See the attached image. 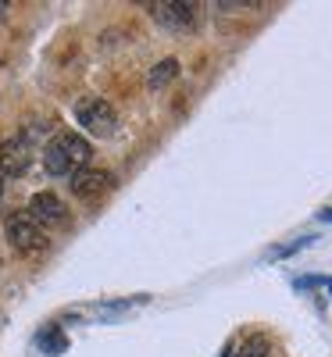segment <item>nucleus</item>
Instances as JSON below:
<instances>
[{"label":"nucleus","instance_id":"f257e3e1","mask_svg":"<svg viewBox=\"0 0 332 357\" xmlns=\"http://www.w3.org/2000/svg\"><path fill=\"white\" fill-rule=\"evenodd\" d=\"M89 158H93V146H89L86 136L79 132H57L47 146H43V168L47 175H75L89 165Z\"/></svg>","mask_w":332,"mask_h":357},{"label":"nucleus","instance_id":"f03ea898","mask_svg":"<svg viewBox=\"0 0 332 357\" xmlns=\"http://www.w3.org/2000/svg\"><path fill=\"white\" fill-rule=\"evenodd\" d=\"M4 236H8L11 250L18 254H40L47 247V232L29 218V211H11L4 218Z\"/></svg>","mask_w":332,"mask_h":357},{"label":"nucleus","instance_id":"7ed1b4c3","mask_svg":"<svg viewBox=\"0 0 332 357\" xmlns=\"http://www.w3.org/2000/svg\"><path fill=\"white\" fill-rule=\"evenodd\" d=\"M75 122H79L89 136L107 139V136H114V129H118V114H114V107H111L107 100H100V97H82V100L75 104Z\"/></svg>","mask_w":332,"mask_h":357},{"label":"nucleus","instance_id":"20e7f679","mask_svg":"<svg viewBox=\"0 0 332 357\" xmlns=\"http://www.w3.org/2000/svg\"><path fill=\"white\" fill-rule=\"evenodd\" d=\"M29 218H33L43 232L47 229H65L68 225V207H65V200L57 197V193H50V190H43V193H33V200H29Z\"/></svg>","mask_w":332,"mask_h":357},{"label":"nucleus","instance_id":"39448f33","mask_svg":"<svg viewBox=\"0 0 332 357\" xmlns=\"http://www.w3.org/2000/svg\"><path fill=\"white\" fill-rule=\"evenodd\" d=\"M33 146H36V132H25V136H15L0 146V175L4 178H18L29 172L33 165Z\"/></svg>","mask_w":332,"mask_h":357},{"label":"nucleus","instance_id":"423d86ee","mask_svg":"<svg viewBox=\"0 0 332 357\" xmlns=\"http://www.w3.org/2000/svg\"><path fill=\"white\" fill-rule=\"evenodd\" d=\"M68 190L82 200V204H100L111 190H114V175L111 172H100V168H82L72 175Z\"/></svg>","mask_w":332,"mask_h":357},{"label":"nucleus","instance_id":"0eeeda50","mask_svg":"<svg viewBox=\"0 0 332 357\" xmlns=\"http://www.w3.org/2000/svg\"><path fill=\"white\" fill-rule=\"evenodd\" d=\"M146 11L158 25L175 29V33L197 25V4H186V0H161V4H146Z\"/></svg>","mask_w":332,"mask_h":357},{"label":"nucleus","instance_id":"6e6552de","mask_svg":"<svg viewBox=\"0 0 332 357\" xmlns=\"http://www.w3.org/2000/svg\"><path fill=\"white\" fill-rule=\"evenodd\" d=\"M175 75H179V61H175V57H165V61H158L154 68H150L146 86H150V89H161V86H168Z\"/></svg>","mask_w":332,"mask_h":357},{"label":"nucleus","instance_id":"1a4fd4ad","mask_svg":"<svg viewBox=\"0 0 332 357\" xmlns=\"http://www.w3.org/2000/svg\"><path fill=\"white\" fill-rule=\"evenodd\" d=\"M268 354H271V340L264 333H250L236 350V357H268Z\"/></svg>","mask_w":332,"mask_h":357},{"label":"nucleus","instance_id":"9d476101","mask_svg":"<svg viewBox=\"0 0 332 357\" xmlns=\"http://www.w3.org/2000/svg\"><path fill=\"white\" fill-rule=\"evenodd\" d=\"M40 347H47V350H54V354H61V350H65V336L57 333V329H47V333H40Z\"/></svg>","mask_w":332,"mask_h":357},{"label":"nucleus","instance_id":"9b49d317","mask_svg":"<svg viewBox=\"0 0 332 357\" xmlns=\"http://www.w3.org/2000/svg\"><path fill=\"white\" fill-rule=\"evenodd\" d=\"M8 8H11V4H8V0H0V22H4V15H8Z\"/></svg>","mask_w":332,"mask_h":357},{"label":"nucleus","instance_id":"f8f14e48","mask_svg":"<svg viewBox=\"0 0 332 357\" xmlns=\"http://www.w3.org/2000/svg\"><path fill=\"white\" fill-rule=\"evenodd\" d=\"M0 197H4V175H0Z\"/></svg>","mask_w":332,"mask_h":357}]
</instances>
